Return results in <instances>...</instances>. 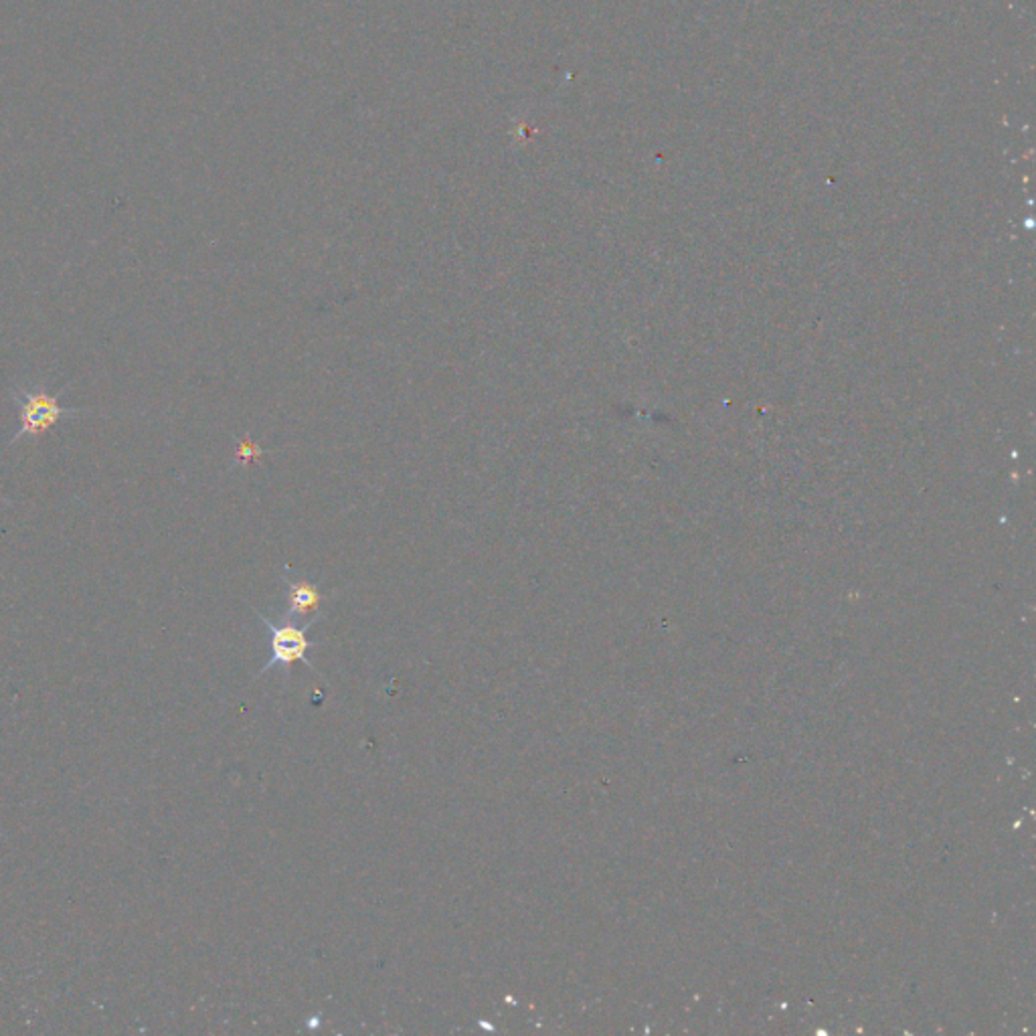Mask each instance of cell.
Segmentation results:
<instances>
[{"label":"cell","instance_id":"obj_1","mask_svg":"<svg viewBox=\"0 0 1036 1036\" xmlns=\"http://www.w3.org/2000/svg\"><path fill=\"white\" fill-rule=\"evenodd\" d=\"M63 393V391H61ZM59 395H49L45 387L35 389H15L13 401L18 407V429L11 438V446L16 439L25 436H43L49 428L58 426L59 421L79 416L81 409L65 407Z\"/></svg>","mask_w":1036,"mask_h":1036},{"label":"cell","instance_id":"obj_2","mask_svg":"<svg viewBox=\"0 0 1036 1036\" xmlns=\"http://www.w3.org/2000/svg\"><path fill=\"white\" fill-rule=\"evenodd\" d=\"M259 619L263 621V626L270 629V646H271V658L266 662V666L259 671V676L266 674L268 671L276 666L286 668L290 671L291 666L302 662L304 666H308L310 671L316 672V668L310 664L308 661V650L312 648V642L308 640V629L312 628L318 618H312L304 624L302 628L294 626V624H274V621L268 619L263 614H259Z\"/></svg>","mask_w":1036,"mask_h":1036},{"label":"cell","instance_id":"obj_3","mask_svg":"<svg viewBox=\"0 0 1036 1036\" xmlns=\"http://www.w3.org/2000/svg\"><path fill=\"white\" fill-rule=\"evenodd\" d=\"M288 587H290L288 611L291 616H304L306 611L316 609L320 606V601H322V593L308 581H291L288 583Z\"/></svg>","mask_w":1036,"mask_h":1036},{"label":"cell","instance_id":"obj_4","mask_svg":"<svg viewBox=\"0 0 1036 1036\" xmlns=\"http://www.w3.org/2000/svg\"><path fill=\"white\" fill-rule=\"evenodd\" d=\"M261 458V449L259 446L253 444L249 439H241L239 446H238V460L241 464H249V461H256Z\"/></svg>","mask_w":1036,"mask_h":1036}]
</instances>
